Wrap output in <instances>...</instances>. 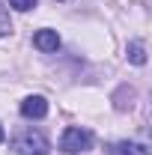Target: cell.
Instances as JSON below:
<instances>
[{"label":"cell","instance_id":"3957f363","mask_svg":"<svg viewBox=\"0 0 152 155\" xmlns=\"http://www.w3.org/2000/svg\"><path fill=\"white\" fill-rule=\"evenodd\" d=\"M45 114H48V101L42 96H27L21 101V116H27V119H42Z\"/></svg>","mask_w":152,"mask_h":155},{"label":"cell","instance_id":"277c9868","mask_svg":"<svg viewBox=\"0 0 152 155\" xmlns=\"http://www.w3.org/2000/svg\"><path fill=\"white\" fill-rule=\"evenodd\" d=\"M33 45H36L42 54H51V51H57V48H60V36H57V30H39L36 36H33Z\"/></svg>","mask_w":152,"mask_h":155},{"label":"cell","instance_id":"7a4b0ae2","mask_svg":"<svg viewBox=\"0 0 152 155\" xmlns=\"http://www.w3.org/2000/svg\"><path fill=\"white\" fill-rule=\"evenodd\" d=\"M12 149H15L18 155H48V140H45V134H39V131H33V128H27V131L15 134Z\"/></svg>","mask_w":152,"mask_h":155},{"label":"cell","instance_id":"9c48e42d","mask_svg":"<svg viewBox=\"0 0 152 155\" xmlns=\"http://www.w3.org/2000/svg\"><path fill=\"white\" fill-rule=\"evenodd\" d=\"M0 143H3V128H0Z\"/></svg>","mask_w":152,"mask_h":155},{"label":"cell","instance_id":"6da1fadb","mask_svg":"<svg viewBox=\"0 0 152 155\" xmlns=\"http://www.w3.org/2000/svg\"><path fill=\"white\" fill-rule=\"evenodd\" d=\"M60 149L66 155H81V152H90L93 149V134L87 128H78V125H69L63 137H60Z\"/></svg>","mask_w":152,"mask_h":155},{"label":"cell","instance_id":"5b68a950","mask_svg":"<svg viewBox=\"0 0 152 155\" xmlns=\"http://www.w3.org/2000/svg\"><path fill=\"white\" fill-rule=\"evenodd\" d=\"M114 155H149V149H146L143 143H128V140H122V143L114 146Z\"/></svg>","mask_w":152,"mask_h":155},{"label":"cell","instance_id":"ba28073f","mask_svg":"<svg viewBox=\"0 0 152 155\" xmlns=\"http://www.w3.org/2000/svg\"><path fill=\"white\" fill-rule=\"evenodd\" d=\"M9 6H12V9H18V12H27V9H33V6H36V0H9Z\"/></svg>","mask_w":152,"mask_h":155},{"label":"cell","instance_id":"8992f818","mask_svg":"<svg viewBox=\"0 0 152 155\" xmlns=\"http://www.w3.org/2000/svg\"><path fill=\"white\" fill-rule=\"evenodd\" d=\"M128 60H131L134 66H143V63H146V48H143V42H131V45H128Z\"/></svg>","mask_w":152,"mask_h":155},{"label":"cell","instance_id":"52a82bcc","mask_svg":"<svg viewBox=\"0 0 152 155\" xmlns=\"http://www.w3.org/2000/svg\"><path fill=\"white\" fill-rule=\"evenodd\" d=\"M9 30H12V21H9V12H6V9L0 6V36H6Z\"/></svg>","mask_w":152,"mask_h":155}]
</instances>
